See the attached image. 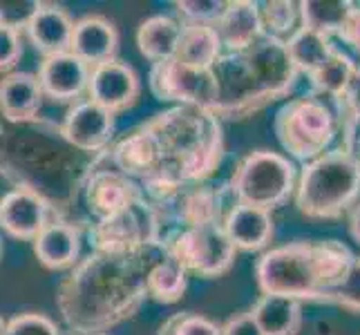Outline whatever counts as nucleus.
<instances>
[{
	"mask_svg": "<svg viewBox=\"0 0 360 335\" xmlns=\"http://www.w3.org/2000/svg\"><path fill=\"white\" fill-rule=\"evenodd\" d=\"M139 74L134 72L132 65L123 63V60L115 58L103 65L92 67L88 98L110 110L112 114H119V112H126L128 107H132L136 98H139Z\"/></svg>",
	"mask_w": 360,
	"mask_h": 335,
	"instance_id": "nucleus-16",
	"label": "nucleus"
},
{
	"mask_svg": "<svg viewBox=\"0 0 360 335\" xmlns=\"http://www.w3.org/2000/svg\"><path fill=\"white\" fill-rule=\"evenodd\" d=\"M356 255L338 239H297L266 251L255 264L262 295L329 302L349 277Z\"/></svg>",
	"mask_w": 360,
	"mask_h": 335,
	"instance_id": "nucleus-4",
	"label": "nucleus"
},
{
	"mask_svg": "<svg viewBox=\"0 0 360 335\" xmlns=\"http://www.w3.org/2000/svg\"><path fill=\"white\" fill-rule=\"evenodd\" d=\"M221 54H224V45H221L215 27H210V25H184L175 56L177 60L197 70H213Z\"/></svg>",
	"mask_w": 360,
	"mask_h": 335,
	"instance_id": "nucleus-26",
	"label": "nucleus"
},
{
	"mask_svg": "<svg viewBox=\"0 0 360 335\" xmlns=\"http://www.w3.org/2000/svg\"><path fill=\"white\" fill-rule=\"evenodd\" d=\"M221 335H262V331H259L253 313L246 311V313L231 317L226 324L221 327Z\"/></svg>",
	"mask_w": 360,
	"mask_h": 335,
	"instance_id": "nucleus-38",
	"label": "nucleus"
},
{
	"mask_svg": "<svg viewBox=\"0 0 360 335\" xmlns=\"http://www.w3.org/2000/svg\"><path fill=\"white\" fill-rule=\"evenodd\" d=\"M340 110H342V119H354V121H360V65L354 74V81L349 85V90H347L342 103H340Z\"/></svg>",
	"mask_w": 360,
	"mask_h": 335,
	"instance_id": "nucleus-39",
	"label": "nucleus"
},
{
	"mask_svg": "<svg viewBox=\"0 0 360 335\" xmlns=\"http://www.w3.org/2000/svg\"><path fill=\"white\" fill-rule=\"evenodd\" d=\"M284 43H287L291 63L295 65L297 72L304 74V77H311V74L318 72L331 58V54L336 52V45L331 43L329 36L318 34L307 27H297Z\"/></svg>",
	"mask_w": 360,
	"mask_h": 335,
	"instance_id": "nucleus-28",
	"label": "nucleus"
},
{
	"mask_svg": "<svg viewBox=\"0 0 360 335\" xmlns=\"http://www.w3.org/2000/svg\"><path fill=\"white\" fill-rule=\"evenodd\" d=\"M119 49V32L115 22L101 14H88L77 20L72 36L70 52L79 56L90 67L103 65L117 58Z\"/></svg>",
	"mask_w": 360,
	"mask_h": 335,
	"instance_id": "nucleus-20",
	"label": "nucleus"
},
{
	"mask_svg": "<svg viewBox=\"0 0 360 335\" xmlns=\"http://www.w3.org/2000/svg\"><path fill=\"white\" fill-rule=\"evenodd\" d=\"M7 324H9V322L0 315V335H7Z\"/></svg>",
	"mask_w": 360,
	"mask_h": 335,
	"instance_id": "nucleus-42",
	"label": "nucleus"
},
{
	"mask_svg": "<svg viewBox=\"0 0 360 335\" xmlns=\"http://www.w3.org/2000/svg\"><path fill=\"white\" fill-rule=\"evenodd\" d=\"M22 56L20 27L0 20V72L14 70Z\"/></svg>",
	"mask_w": 360,
	"mask_h": 335,
	"instance_id": "nucleus-35",
	"label": "nucleus"
},
{
	"mask_svg": "<svg viewBox=\"0 0 360 335\" xmlns=\"http://www.w3.org/2000/svg\"><path fill=\"white\" fill-rule=\"evenodd\" d=\"M92 251L134 253L146 246H161V226L155 208L146 199L132 204L121 213L98 219L88 228Z\"/></svg>",
	"mask_w": 360,
	"mask_h": 335,
	"instance_id": "nucleus-9",
	"label": "nucleus"
},
{
	"mask_svg": "<svg viewBox=\"0 0 360 335\" xmlns=\"http://www.w3.org/2000/svg\"><path fill=\"white\" fill-rule=\"evenodd\" d=\"M157 335H221V327L206 315L181 311L170 315L164 324L159 327Z\"/></svg>",
	"mask_w": 360,
	"mask_h": 335,
	"instance_id": "nucleus-32",
	"label": "nucleus"
},
{
	"mask_svg": "<svg viewBox=\"0 0 360 335\" xmlns=\"http://www.w3.org/2000/svg\"><path fill=\"white\" fill-rule=\"evenodd\" d=\"M338 39L356 54H360V3H352V11L338 32Z\"/></svg>",
	"mask_w": 360,
	"mask_h": 335,
	"instance_id": "nucleus-37",
	"label": "nucleus"
},
{
	"mask_svg": "<svg viewBox=\"0 0 360 335\" xmlns=\"http://www.w3.org/2000/svg\"><path fill=\"white\" fill-rule=\"evenodd\" d=\"M297 175L300 172L289 157L273 150H253L238 161L226 188L233 204L271 213L295 195Z\"/></svg>",
	"mask_w": 360,
	"mask_h": 335,
	"instance_id": "nucleus-7",
	"label": "nucleus"
},
{
	"mask_svg": "<svg viewBox=\"0 0 360 335\" xmlns=\"http://www.w3.org/2000/svg\"><path fill=\"white\" fill-rule=\"evenodd\" d=\"M342 110L314 92L284 103L276 114V136L291 159L309 164L325 152L340 132Z\"/></svg>",
	"mask_w": 360,
	"mask_h": 335,
	"instance_id": "nucleus-6",
	"label": "nucleus"
},
{
	"mask_svg": "<svg viewBox=\"0 0 360 335\" xmlns=\"http://www.w3.org/2000/svg\"><path fill=\"white\" fill-rule=\"evenodd\" d=\"M251 313L262 335H297L302 327V302L287 295H262Z\"/></svg>",
	"mask_w": 360,
	"mask_h": 335,
	"instance_id": "nucleus-25",
	"label": "nucleus"
},
{
	"mask_svg": "<svg viewBox=\"0 0 360 335\" xmlns=\"http://www.w3.org/2000/svg\"><path fill=\"white\" fill-rule=\"evenodd\" d=\"M257 9L262 32L266 36H273V39L287 41L300 27V3H293V0H266V3H257Z\"/></svg>",
	"mask_w": 360,
	"mask_h": 335,
	"instance_id": "nucleus-31",
	"label": "nucleus"
},
{
	"mask_svg": "<svg viewBox=\"0 0 360 335\" xmlns=\"http://www.w3.org/2000/svg\"><path fill=\"white\" fill-rule=\"evenodd\" d=\"M43 98L41 81L32 72H9L0 79V114L7 123H34Z\"/></svg>",
	"mask_w": 360,
	"mask_h": 335,
	"instance_id": "nucleus-22",
	"label": "nucleus"
},
{
	"mask_svg": "<svg viewBox=\"0 0 360 335\" xmlns=\"http://www.w3.org/2000/svg\"><path fill=\"white\" fill-rule=\"evenodd\" d=\"M349 232H352V237L360 244V202L349 210Z\"/></svg>",
	"mask_w": 360,
	"mask_h": 335,
	"instance_id": "nucleus-41",
	"label": "nucleus"
},
{
	"mask_svg": "<svg viewBox=\"0 0 360 335\" xmlns=\"http://www.w3.org/2000/svg\"><path fill=\"white\" fill-rule=\"evenodd\" d=\"M90 74L92 67L88 63H83L72 52H63L43 58L36 77H39L47 98L56 103H77L83 94H88Z\"/></svg>",
	"mask_w": 360,
	"mask_h": 335,
	"instance_id": "nucleus-17",
	"label": "nucleus"
},
{
	"mask_svg": "<svg viewBox=\"0 0 360 335\" xmlns=\"http://www.w3.org/2000/svg\"><path fill=\"white\" fill-rule=\"evenodd\" d=\"M188 289V272L175 259L164 255L148 272V297L161 304L179 302Z\"/></svg>",
	"mask_w": 360,
	"mask_h": 335,
	"instance_id": "nucleus-29",
	"label": "nucleus"
},
{
	"mask_svg": "<svg viewBox=\"0 0 360 335\" xmlns=\"http://www.w3.org/2000/svg\"><path fill=\"white\" fill-rule=\"evenodd\" d=\"M224 52H238L253 45L262 36V22H259L257 3L248 0H233L226 5V11L221 14L219 22L215 25Z\"/></svg>",
	"mask_w": 360,
	"mask_h": 335,
	"instance_id": "nucleus-23",
	"label": "nucleus"
},
{
	"mask_svg": "<svg viewBox=\"0 0 360 335\" xmlns=\"http://www.w3.org/2000/svg\"><path fill=\"white\" fill-rule=\"evenodd\" d=\"M164 255L157 244L134 253L92 251L79 259L56 289L70 333L101 335L136 315L148 300V272Z\"/></svg>",
	"mask_w": 360,
	"mask_h": 335,
	"instance_id": "nucleus-1",
	"label": "nucleus"
},
{
	"mask_svg": "<svg viewBox=\"0 0 360 335\" xmlns=\"http://www.w3.org/2000/svg\"><path fill=\"white\" fill-rule=\"evenodd\" d=\"M148 85L157 101L202 107L210 112H215L217 107L219 90L213 70H197L184 65L177 58L161 60L150 67Z\"/></svg>",
	"mask_w": 360,
	"mask_h": 335,
	"instance_id": "nucleus-10",
	"label": "nucleus"
},
{
	"mask_svg": "<svg viewBox=\"0 0 360 335\" xmlns=\"http://www.w3.org/2000/svg\"><path fill=\"white\" fill-rule=\"evenodd\" d=\"M224 0H177V18L184 25H210L215 27L226 11Z\"/></svg>",
	"mask_w": 360,
	"mask_h": 335,
	"instance_id": "nucleus-33",
	"label": "nucleus"
},
{
	"mask_svg": "<svg viewBox=\"0 0 360 335\" xmlns=\"http://www.w3.org/2000/svg\"><path fill=\"white\" fill-rule=\"evenodd\" d=\"M164 152L161 175L141 183L143 199L157 206L186 185L206 183L224 161L221 119L210 110L175 105L148 119Z\"/></svg>",
	"mask_w": 360,
	"mask_h": 335,
	"instance_id": "nucleus-2",
	"label": "nucleus"
},
{
	"mask_svg": "<svg viewBox=\"0 0 360 335\" xmlns=\"http://www.w3.org/2000/svg\"><path fill=\"white\" fill-rule=\"evenodd\" d=\"M101 155L108 159L110 166H115L121 175L130 177L139 185L159 177L164 170V152H161V145L155 132L148 128V123L126 132Z\"/></svg>",
	"mask_w": 360,
	"mask_h": 335,
	"instance_id": "nucleus-13",
	"label": "nucleus"
},
{
	"mask_svg": "<svg viewBox=\"0 0 360 335\" xmlns=\"http://www.w3.org/2000/svg\"><path fill=\"white\" fill-rule=\"evenodd\" d=\"M213 74L219 90L215 114L221 121H242L287 98L300 72L291 63L287 43L262 34L246 49L221 54Z\"/></svg>",
	"mask_w": 360,
	"mask_h": 335,
	"instance_id": "nucleus-3",
	"label": "nucleus"
},
{
	"mask_svg": "<svg viewBox=\"0 0 360 335\" xmlns=\"http://www.w3.org/2000/svg\"><path fill=\"white\" fill-rule=\"evenodd\" d=\"M340 130H342V147L360 161V121L345 117L340 121Z\"/></svg>",
	"mask_w": 360,
	"mask_h": 335,
	"instance_id": "nucleus-40",
	"label": "nucleus"
},
{
	"mask_svg": "<svg viewBox=\"0 0 360 335\" xmlns=\"http://www.w3.org/2000/svg\"><path fill=\"white\" fill-rule=\"evenodd\" d=\"M356 70H358V65L354 63V58L347 52H342L340 47H336V52L331 54V58L327 60V63L309 77L311 92L340 107L342 98H345L347 90H349V85L354 81Z\"/></svg>",
	"mask_w": 360,
	"mask_h": 335,
	"instance_id": "nucleus-27",
	"label": "nucleus"
},
{
	"mask_svg": "<svg viewBox=\"0 0 360 335\" xmlns=\"http://www.w3.org/2000/svg\"><path fill=\"white\" fill-rule=\"evenodd\" d=\"M63 139L85 155H101L115 139V114L94 103L92 98H81L72 103L60 123Z\"/></svg>",
	"mask_w": 360,
	"mask_h": 335,
	"instance_id": "nucleus-14",
	"label": "nucleus"
},
{
	"mask_svg": "<svg viewBox=\"0 0 360 335\" xmlns=\"http://www.w3.org/2000/svg\"><path fill=\"white\" fill-rule=\"evenodd\" d=\"M81 226L68 219H52L34 239V253L49 270L74 268L81 255Z\"/></svg>",
	"mask_w": 360,
	"mask_h": 335,
	"instance_id": "nucleus-21",
	"label": "nucleus"
},
{
	"mask_svg": "<svg viewBox=\"0 0 360 335\" xmlns=\"http://www.w3.org/2000/svg\"><path fill=\"white\" fill-rule=\"evenodd\" d=\"M161 246L168 257L186 268L188 275L204 280L226 275L235 264V255H238V248L231 244L221 221L170 230L164 235Z\"/></svg>",
	"mask_w": 360,
	"mask_h": 335,
	"instance_id": "nucleus-8",
	"label": "nucleus"
},
{
	"mask_svg": "<svg viewBox=\"0 0 360 335\" xmlns=\"http://www.w3.org/2000/svg\"><path fill=\"white\" fill-rule=\"evenodd\" d=\"M0 251H3V244H0Z\"/></svg>",
	"mask_w": 360,
	"mask_h": 335,
	"instance_id": "nucleus-44",
	"label": "nucleus"
},
{
	"mask_svg": "<svg viewBox=\"0 0 360 335\" xmlns=\"http://www.w3.org/2000/svg\"><path fill=\"white\" fill-rule=\"evenodd\" d=\"M329 304L342 306L352 313H360V257H356L349 277H347L342 287L331 295Z\"/></svg>",
	"mask_w": 360,
	"mask_h": 335,
	"instance_id": "nucleus-36",
	"label": "nucleus"
},
{
	"mask_svg": "<svg viewBox=\"0 0 360 335\" xmlns=\"http://www.w3.org/2000/svg\"><path fill=\"white\" fill-rule=\"evenodd\" d=\"M74 25H77V20L60 5L36 3V9L32 11L27 22H25V32H27L36 52H41L43 58H47L54 54L70 52Z\"/></svg>",
	"mask_w": 360,
	"mask_h": 335,
	"instance_id": "nucleus-18",
	"label": "nucleus"
},
{
	"mask_svg": "<svg viewBox=\"0 0 360 335\" xmlns=\"http://www.w3.org/2000/svg\"><path fill=\"white\" fill-rule=\"evenodd\" d=\"M221 226H224L231 244L244 253L264 251L276 235V221L269 210L244 204H231L221 219Z\"/></svg>",
	"mask_w": 360,
	"mask_h": 335,
	"instance_id": "nucleus-19",
	"label": "nucleus"
},
{
	"mask_svg": "<svg viewBox=\"0 0 360 335\" xmlns=\"http://www.w3.org/2000/svg\"><path fill=\"white\" fill-rule=\"evenodd\" d=\"M7 335H63L54 320L43 313H22L9 320Z\"/></svg>",
	"mask_w": 360,
	"mask_h": 335,
	"instance_id": "nucleus-34",
	"label": "nucleus"
},
{
	"mask_svg": "<svg viewBox=\"0 0 360 335\" xmlns=\"http://www.w3.org/2000/svg\"><path fill=\"white\" fill-rule=\"evenodd\" d=\"M70 335H77V333H70ZM101 335H105V333H101Z\"/></svg>",
	"mask_w": 360,
	"mask_h": 335,
	"instance_id": "nucleus-43",
	"label": "nucleus"
},
{
	"mask_svg": "<svg viewBox=\"0 0 360 335\" xmlns=\"http://www.w3.org/2000/svg\"><path fill=\"white\" fill-rule=\"evenodd\" d=\"M352 11L349 0H302L300 27L314 29L325 36H338Z\"/></svg>",
	"mask_w": 360,
	"mask_h": 335,
	"instance_id": "nucleus-30",
	"label": "nucleus"
},
{
	"mask_svg": "<svg viewBox=\"0 0 360 335\" xmlns=\"http://www.w3.org/2000/svg\"><path fill=\"white\" fill-rule=\"evenodd\" d=\"M52 219L54 206L27 185H16L0 199V228L9 237L34 242Z\"/></svg>",
	"mask_w": 360,
	"mask_h": 335,
	"instance_id": "nucleus-15",
	"label": "nucleus"
},
{
	"mask_svg": "<svg viewBox=\"0 0 360 335\" xmlns=\"http://www.w3.org/2000/svg\"><path fill=\"white\" fill-rule=\"evenodd\" d=\"M81 195L94 221L112 217L143 199L141 185L121 175L115 166H110L103 155L92 157L88 175L81 185Z\"/></svg>",
	"mask_w": 360,
	"mask_h": 335,
	"instance_id": "nucleus-12",
	"label": "nucleus"
},
{
	"mask_svg": "<svg viewBox=\"0 0 360 335\" xmlns=\"http://www.w3.org/2000/svg\"><path fill=\"white\" fill-rule=\"evenodd\" d=\"M293 202L309 219H340L360 202V161L342 145L309 161L297 175Z\"/></svg>",
	"mask_w": 360,
	"mask_h": 335,
	"instance_id": "nucleus-5",
	"label": "nucleus"
},
{
	"mask_svg": "<svg viewBox=\"0 0 360 335\" xmlns=\"http://www.w3.org/2000/svg\"><path fill=\"white\" fill-rule=\"evenodd\" d=\"M184 22L177 16L157 14L146 18L139 29H136V45L139 52L155 63L161 60H170L177 56L179 41H181Z\"/></svg>",
	"mask_w": 360,
	"mask_h": 335,
	"instance_id": "nucleus-24",
	"label": "nucleus"
},
{
	"mask_svg": "<svg viewBox=\"0 0 360 335\" xmlns=\"http://www.w3.org/2000/svg\"><path fill=\"white\" fill-rule=\"evenodd\" d=\"M226 197L229 188H215L208 183H195L186 185L177 195H172L164 204L153 206L159 217L161 226V239L170 230L179 228H193L204 226V223H219L226 215Z\"/></svg>",
	"mask_w": 360,
	"mask_h": 335,
	"instance_id": "nucleus-11",
	"label": "nucleus"
}]
</instances>
